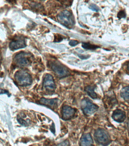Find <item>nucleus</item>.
<instances>
[{
	"mask_svg": "<svg viewBox=\"0 0 129 146\" xmlns=\"http://www.w3.org/2000/svg\"><path fill=\"white\" fill-rule=\"evenodd\" d=\"M95 88L91 86H88L85 88V91L88 95L94 99L98 98L97 94L94 91Z\"/></svg>",
	"mask_w": 129,
	"mask_h": 146,
	"instance_id": "nucleus-13",
	"label": "nucleus"
},
{
	"mask_svg": "<svg viewBox=\"0 0 129 146\" xmlns=\"http://www.w3.org/2000/svg\"><path fill=\"white\" fill-rule=\"evenodd\" d=\"M127 126L128 128L129 129V118L128 119L127 121Z\"/></svg>",
	"mask_w": 129,
	"mask_h": 146,
	"instance_id": "nucleus-23",
	"label": "nucleus"
},
{
	"mask_svg": "<svg viewBox=\"0 0 129 146\" xmlns=\"http://www.w3.org/2000/svg\"><path fill=\"white\" fill-rule=\"evenodd\" d=\"M75 110L68 106H64L62 108V118L65 120L71 119L74 116Z\"/></svg>",
	"mask_w": 129,
	"mask_h": 146,
	"instance_id": "nucleus-9",
	"label": "nucleus"
},
{
	"mask_svg": "<svg viewBox=\"0 0 129 146\" xmlns=\"http://www.w3.org/2000/svg\"><path fill=\"white\" fill-rule=\"evenodd\" d=\"M125 17L126 15L125 13L123 12V11L119 12L118 15V17L119 18H125Z\"/></svg>",
	"mask_w": 129,
	"mask_h": 146,
	"instance_id": "nucleus-21",
	"label": "nucleus"
},
{
	"mask_svg": "<svg viewBox=\"0 0 129 146\" xmlns=\"http://www.w3.org/2000/svg\"><path fill=\"white\" fill-rule=\"evenodd\" d=\"M79 43V42L76 40H71L69 42V44L71 46H74L76 45H77Z\"/></svg>",
	"mask_w": 129,
	"mask_h": 146,
	"instance_id": "nucleus-19",
	"label": "nucleus"
},
{
	"mask_svg": "<svg viewBox=\"0 0 129 146\" xmlns=\"http://www.w3.org/2000/svg\"><path fill=\"white\" fill-rule=\"evenodd\" d=\"M57 19L61 25L69 29L72 28L75 25L73 15L67 10H64L60 13L58 15Z\"/></svg>",
	"mask_w": 129,
	"mask_h": 146,
	"instance_id": "nucleus-2",
	"label": "nucleus"
},
{
	"mask_svg": "<svg viewBox=\"0 0 129 146\" xmlns=\"http://www.w3.org/2000/svg\"><path fill=\"white\" fill-rule=\"evenodd\" d=\"M57 146H70V143L68 140H65L59 144Z\"/></svg>",
	"mask_w": 129,
	"mask_h": 146,
	"instance_id": "nucleus-18",
	"label": "nucleus"
},
{
	"mask_svg": "<svg viewBox=\"0 0 129 146\" xmlns=\"http://www.w3.org/2000/svg\"><path fill=\"white\" fill-rule=\"evenodd\" d=\"M79 57L81 59H86L89 58V55H84L79 54Z\"/></svg>",
	"mask_w": 129,
	"mask_h": 146,
	"instance_id": "nucleus-22",
	"label": "nucleus"
},
{
	"mask_svg": "<svg viewBox=\"0 0 129 146\" xmlns=\"http://www.w3.org/2000/svg\"><path fill=\"white\" fill-rule=\"evenodd\" d=\"M82 47L87 50H94L99 48L97 46L94 45L89 43H82Z\"/></svg>",
	"mask_w": 129,
	"mask_h": 146,
	"instance_id": "nucleus-15",
	"label": "nucleus"
},
{
	"mask_svg": "<svg viewBox=\"0 0 129 146\" xmlns=\"http://www.w3.org/2000/svg\"><path fill=\"white\" fill-rule=\"evenodd\" d=\"M89 8L92 11L97 12L99 10V8L96 5L94 4H90Z\"/></svg>",
	"mask_w": 129,
	"mask_h": 146,
	"instance_id": "nucleus-17",
	"label": "nucleus"
},
{
	"mask_svg": "<svg viewBox=\"0 0 129 146\" xmlns=\"http://www.w3.org/2000/svg\"><path fill=\"white\" fill-rule=\"evenodd\" d=\"M63 39V36L58 34H55L54 36V42H60Z\"/></svg>",
	"mask_w": 129,
	"mask_h": 146,
	"instance_id": "nucleus-16",
	"label": "nucleus"
},
{
	"mask_svg": "<svg viewBox=\"0 0 129 146\" xmlns=\"http://www.w3.org/2000/svg\"><path fill=\"white\" fill-rule=\"evenodd\" d=\"M15 62L20 66H28L31 62L30 54L25 52H21L16 55L14 57Z\"/></svg>",
	"mask_w": 129,
	"mask_h": 146,
	"instance_id": "nucleus-6",
	"label": "nucleus"
},
{
	"mask_svg": "<svg viewBox=\"0 0 129 146\" xmlns=\"http://www.w3.org/2000/svg\"><path fill=\"white\" fill-rule=\"evenodd\" d=\"M81 108L85 115L90 116L98 110L99 107L89 98H85L81 102Z\"/></svg>",
	"mask_w": 129,
	"mask_h": 146,
	"instance_id": "nucleus-4",
	"label": "nucleus"
},
{
	"mask_svg": "<svg viewBox=\"0 0 129 146\" xmlns=\"http://www.w3.org/2000/svg\"><path fill=\"white\" fill-rule=\"evenodd\" d=\"M25 41L24 39L21 37H18L13 40L10 43V48L12 50H17L26 47Z\"/></svg>",
	"mask_w": 129,
	"mask_h": 146,
	"instance_id": "nucleus-8",
	"label": "nucleus"
},
{
	"mask_svg": "<svg viewBox=\"0 0 129 146\" xmlns=\"http://www.w3.org/2000/svg\"><path fill=\"white\" fill-rule=\"evenodd\" d=\"M80 146H93V141L90 133L83 135L80 139Z\"/></svg>",
	"mask_w": 129,
	"mask_h": 146,
	"instance_id": "nucleus-11",
	"label": "nucleus"
},
{
	"mask_svg": "<svg viewBox=\"0 0 129 146\" xmlns=\"http://www.w3.org/2000/svg\"><path fill=\"white\" fill-rule=\"evenodd\" d=\"M51 69L59 77H64L69 75V71L66 67L59 63L54 62L50 64Z\"/></svg>",
	"mask_w": 129,
	"mask_h": 146,
	"instance_id": "nucleus-5",
	"label": "nucleus"
},
{
	"mask_svg": "<svg viewBox=\"0 0 129 146\" xmlns=\"http://www.w3.org/2000/svg\"><path fill=\"white\" fill-rule=\"evenodd\" d=\"M126 115L124 111L122 110L117 109L113 111L112 117L115 122L122 123L125 120Z\"/></svg>",
	"mask_w": 129,
	"mask_h": 146,
	"instance_id": "nucleus-10",
	"label": "nucleus"
},
{
	"mask_svg": "<svg viewBox=\"0 0 129 146\" xmlns=\"http://www.w3.org/2000/svg\"><path fill=\"white\" fill-rule=\"evenodd\" d=\"M18 121L20 123L21 125H27V123L25 121H24L23 119L20 117L18 119Z\"/></svg>",
	"mask_w": 129,
	"mask_h": 146,
	"instance_id": "nucleus-20",
	"label": "nucleus"
},
{
	"mask_svg": "<svg viewBox=\"0 0 129 146\" xmlns=\"http://www.w3.org/2000/svg\"><path fill=\"white\" fill-rule=\"evenodd\" d=\"M121 97L125 101H129V86L122 89L120 92Z\"/></svg>",
	"mask_w": 129,
	"mask_h": 146,
	"instance_id": "nucleus-14",
	"label": "nucleus"
},
{
	"mask_svg": "<svg viewBox=\"0 0 129 146\" xmlns=\"http://www.w3.org/2000/svg\"><path fill=\"white\" fill-rule=\"evenodd\" d=\"M43 85L44 88L48 91H52L55 90L56 86L52 75L47 74L44 78Z\"/></svg>",
	"mask_w": 129,
	"mask_h": 146,
	"instance_id": "nucleus-7",
	"label": "nucleus"
},
{
	"mask_svg": "<svg viewBox=\"0 0 129 146\" xmlns=\"http://www.w3.org/2000/svg\"><path fill=\"white\" fill-rule=\"evenodd\" d=\"M128 70L129 71V63L128 64Z\"/></svg>",
	"mask_w": 129,
	"mask_h": 146,
	"instance_id": "nucleus-24",
	"label": "nucleus"
},
{
	"mask_svg": "<svg viewBox=\"0 0 129 146\" xmlns=\"http://www.w3.org/2000/svg\"><path fill=\"white\" fill-rule=\"evenodd\" d=\"M94 137L96 142L100 145L107 146L111 142L110 136L108 132L101 128H99L95 131Z\"/></svg>",
	"mask_w": 129,
	"mask_h": 146,
	"instance_id": "nucleus-1",
	"label": "nucleus"
},
{
	"mask_svg": "<svg viewBox=\"0 0 129 146\" xmlns=\"http://www.w3.org/2000/svg\"><path fill=\"white\" fill-rule=\"evenodd\" d=\"M14 78L16 82L20 86H28L32 83V79L31 75L24 70L17 72L14 75Z\"/></svg>",
	"mask_w": 129,
	"mask_h": 146,
	"instance_id": "nucleus-3",
	"label": "nucleus"
},
{
	"mask_svg": "<svg viewBox=\"0 0 129 146\" xmlns=\"http://www.w3.org/2000/svg\"><path fill=\"white\" fill-rule=\"evenodd\" d=\"M58 101V99H47L43 98L41 99L39 102L42 104L48 107H55L57 106Z\"/></svg>",
	"mask_w": 129,
	"mask_h": 146,
	"instance_id": "nucleus-12",
	"label": "nucleus"
}]
</instances>
